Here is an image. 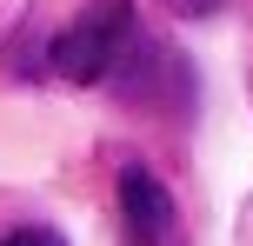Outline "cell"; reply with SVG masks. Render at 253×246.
<instances>
[{
    "label": "cell",
    "instance_id": "cell-1",
    "mask_svg": "<svg viewBox=\"0 0 253 246\" xmlns=\"http://www.w3.org/2000/svg\"><path fill=\"white\" fill-rule=\"evenodd\" d=\"M133 40H140L133 7H126V0H93L87 13H74V20L53 34L47 67L60 80H74V87H100V80L120 73V60L133 53Z\"/></svg>",
    "mask_w": 253,
    "mask_h": 246
},
{
    "label": "cell",
    "instance_id": "cell-2",
    "mask_svg": "<svg viewBox=\"0 0 253 246\" xmlns=\"http://www.w3.org/2000/svg\"><path fill=\"white\" fill-rule=\"evenodd\" d=\"M120 226H126V246H173V233H180L173 193H167L147 167L120 173Z\"/></svg>",
    "mask_w": 253,
    "mask_h": 246
},
{
    "label": "cell",
    "instance_id": "cell-3",
    "mask_svg": "<svg viewBox=\"0 0 253 246\" xmlns=\"http://www.w3.org/2000/svg\"><path fill=\"white\" fill-rule=\"evenodd\" d=\"M0 246H67V240L53 233V226H13V233L0 240Z\"/></svg>",
    "mask_w": 253,
    "mask_h": 246
},
{
    "label": "cell",
    "instance_id": "cell-4",
    "mask_svg": "<svg viewBox=\"0 0 253 246\" xmlns=\"http://www.w3.org/2000/svg\"><path fill=\"white\" fill-rule=\"evenodd\" d=\"M160 7L173 13V20H207V13H220L227 0H160Z\"/></svg>",
    "mask_w": 253,
    "mask_h": 246
}]
</instances>
